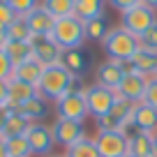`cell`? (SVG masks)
<instances>
[{"instance_id": "1", "label": "cell", "mask_w": 157, "mask_h": 157, "mask_svg": "<svg viewBox=\"0 0 157 157\" xmlns=\"http://www.w3.org/2000/svg\"><path fill=\"white\" fill-rule=\"evenodd\" d=\"M76 86H78V81L65 69V65L60 63V65H51V67L44 69L42 81H39V86H37V93L42 95L44 99H53V102H58L63 95L72 93Z\"/></svg>"}, {"instance_id": "2", "label": "cell", "mask_w": 157, "mask_h": 157, "mask_svg": "<svg viewBox=\"0 0 157 157\" xmlns=\"http://www.w3.org/2000/svg\"><path fill=\"white\" fill-rule=\"evenodd\" d=\"M104 53L109 56V60H118V63H129L132 56L139 51V37L118 25V28H111V33L106 35V39L102 42Z\"/></svg>"}, {"instance_id": "3", "label": "cell", "mask_w": 157, "mask_h": 157, "mask_svg": "<svg viewBox=\"0 0 157 157\" xmlns=\"http://www.w3.org/2000/svg\"><path fill=\"white\" fill-rule=\"evenodd\" d=\"M51 37H53V42H56L63 51L76 49V46H83V42H86L83 21L78 19L76 14L63 16V19H56V25H53V30H51Z\"/></svg>"}, {"instance_id": "4", "label": "cell", "mask_w": 157, "mask_h": 157, "mask_svg": "<svg viewBox=\"0 0 157 157\" xmlns=\"http://www.w3.org/2000/svg\"><path fill=\"white\" fill-rule=\"evenodd\" d=\"M132 111H134V102H129V99L118 95L111 111L104 118L95 120L97 123V132H127L129 134V129H132Z\"/></svg>"}, {"instance_id": "5", "label": "cell", "mask_w": 157, "mask_h": 157, "mask_svg": "<svg viewBox=\"0 0 157 157\" xmlns=\"http://www.w3.org/2000/svg\"><path fill=\"white\" fill-rule=\"evenodd\" d=\"M83 93H86V104H88V116H93L95 120L106 116V113L111 111V106L116 104V99H118L116 90L106 88V86H99V83L88 86Z\"/></svg>"}, {"instance_id": "6", "label": "cell", "mask_w": 157, "mask_h": 157, "mask_svg": "<svg viewBox=\"0 0 157 157\" xmlns=\"http://www.w3.org/2000/svg\"><path fill=\"white\" fill-rule=\"evenodd\" d=\"M86 88H74L72 93L63 95V97L56 102V113L58 118H67V120H78L83 123L86 116H88V104H86Z\"/></svg>"}, {"instance_id": "7", "label": "cell", "mask_w": 157, "mask_h": 157, "mask_svg": "<svg viewBox=\"0 0 157 157\" xmlns=\"http://www.w3.org/2000/svg\"><path fill=\"white\" fill-rule=\"evenodd\" d=\"M148 81H150L148 76L134 72V69L129 67V63H125V76H123V81H120V86H118L116 93L120 95V97L129 99V102L139 104V102H143V97H146Z\"/></svg>"}, {"instance_id": "8", "label": "cell", "mask_w": 157, "mask_h": 157, "mask_svg": "<svg viewBox=\"0 0 157 157\" xmlns=\"http://www.w3.org/2000/svg\"><path fill=\"white\" fill-rule=\"evenodd\" d=\"M95 146L99 157H125L129 152V134L127 132H97Z\"/></svg>"}, {"instance_id": "9", "label": "cell", "mask_w": 157, "mask_h": 157, "mask_svg": "<svg viewBox=\"0 0 157 157\" xmlns=\"http://www.w3.org/2000/svg\"><path fill=\"white\" fill-rule=\"evenodd\" d=\"M30 49H33V58L39 60L44 67L60 65V60H63V49L53 42L51 35H33L30 37Z\"/></svg>"}, {"instance_id": "10", "label": "cell", "mask_w": 157, "mask_h": 157, "mask_svg": "<svg viewBox=\"0 0 157 157\" xmlns=\"http://www.w3.org/2000/svg\"><path fill=\"white\" fill-rule=\"evenodd\" d=\"M155 21H157L155 12H152L150 7H146V5H136V7H132V10L120 14V25H123L127 33L136 35V37L146 33Z\"/></svg>"}, {"instance_id": "11", "label": "cell", "mask_w": 157, "mask_h": 157, "mask_svg": "<svg viewBox=\"0 0 157 157\" xmlns=\"http://www.w3.org/2000/svg\"><path fill=\"white\" fill-rule=\"evenodd\" d=\"M25 139H28V143H30L33 155H37V157H49V155H53L56 139H53V132H51L49 125H44V123H33V125H30V129H28V134H25Z\"/></svg>"}, {"instance_id": "12", "label": "cell", "mask_w": 157, "mask_h": 157, "mask_svg": "<svg viewBox=\"0 0 157 157\" xmlns=\"http://www.w3.org/2000/svg\"><path fill=\"white\" fill-rule=\"evenodd\" d=\"M51 132H53L56 146H63L65 150L86 136L83 123H78V120H67V118H58V120L51 125Z\"/></svg>"}, {"instance_id": "13", "label": "cell", "mask_w": 157, "mask_h": 157, "mask_svg": "<svg viewBox=\"0 0 157 157\" xmlns=\"http://www.w3.org/2000/svg\"><path fill=\"white\" fill-rule=\"evenodd\" d=\"M60 63L65 65V69H67L76 81H81V78L90 72V67H93V53H90L86 46L67 49V51H63V60H60Z\"/></svg>"}, {"instance_id": "14", "label": "cell", "mask_w": 157, "mask_h": 157, "mask_svg": "<svg viewBox=\"0 0 157 157\" xmlns=\"http://www.w3.org/2000/svg\"><path fill=\"white\" fill-rule=\"evenodd\" d=\"M132 129L157 134V109H152L150 104H146V102L134 104V111H132Z\"/></svg>"}, {"instance_id": "15", "label": "cell", "mask_w": 157, "mask_h": 157, "mask_svg": "<svg viewBox=\"0 0 157 157\" xmlns=\"http://www.w3.org/2000/svg\"><path fill=\"white\" fill-rule=\"evenodd\" d=\"M37 93V88L30 83H25V81H19V78H10L7 81V106L10 109H19L21 104H25L28 99H33Z\"/></svg>"}, {"instance_id": "16", "label": "cell", "mask_w": 157, "mask_h": 157, "mask_svg": "<svg viewBox=\"0 0 157 157\" xmlns=\"http://www.w3.org/2000/svg\"><path fill=\"white\" fill-rule=\"evenodd\" d=\"M125 76V63H118V60H106L97 67V83L106 86L111 90H118L120 81Z\"/></svg>"}, {"instance_id": "17", "label": "cell", "mask_w": 157, "mask_h": 157, "mask_svg": "<svg viewBox=\"0 0 157 157\" xmlns=\"http://www.w3.org/2000/svg\"><path fill=\"white\" fill-rule=\"evenodd\" d=\"M129 67H132L134 72L148 76V78L157 76V51L139 46V51L132 56V60H129Z\"/></svg>"}, {"instance_id": "18", "label": "cell", "mask_w": 157, "mask_h": 157, "mask_svg": "<svg viewBox=\"0 0 157 157\" xmlns=\"http://www.w3.org/2000/svg\"><path fill=\"white\" fill-rule=\"evenodd\" d=\"M25 21H28L33 35H51V30H53V25H56V16L51 14L44 5H39L37 10H33L25 16Z\"/></svg>"}, {"instance_id": "19", "label": "cell", "mask_w": 157, "mask_h": 157, "mask_svg": "<svg viewBox=\"0 0 157 157\" xmlns=\"http://www.w3.org/2000/svg\"><path fill=\"white\" fill-rule=\"evenodd\" d=\"M157 134L152 132H129V152L136 157H150L152 155V148L157 146Z\"/></svg>"}, {"instance_id": "20", "label": "cell", "mask_w": 157, "mask_h": 157, "mask_svg": "<svg viewBox=\"0 0 157 157\" xmlns=\"http://www.w3.org/2000/svg\"><path fill=\"white\" fill-rule=\"evenodd\" d=\"M44 69H46V67L39 63V60L30 58V60H25L23 65L14 67V76H12V78L25 81V83H30V86H35V88H37L39 81H42V74H44Z\"/></svg>"}, {"instance_id": "21", "label": "cell", "mask_w": 157, "mask_h": 157, "mask_svg": "<svg viewBox=\"0 0 157 157\" xmlns=\"http://www.w3.org/2000/svg\"><path fill=\"white\" fill-rule=\"evenodd\" d=\"M83 28H86V39L102 44L106 39V35L111 33V21H109L106 14H102V16H95L90 21H83Z\"/></svg>"}, {"instance_id": "22", "label": "cell", "mask_w": 157, "mask_h": 157, "mask_svg": "<svg viewBox=\"0 0 157 157\" xmlns=\"http://www.w3.org/2000/svg\"><path fill=\"white\" fill-rule=\"evenodd\" d=\"M16 111L23 113L30 123H37V120H42V118L49 113V106H46V99L42 97V95H35L33 99H28L25 104H21Z\"/></svg>"}, {"instance_id": "23", "label": "cell", "mask_w": 157, "mask_h": 157, "mask_svg": "<svg viewBox=\"0 0 157 157\" xmlns=\"http://www.w3.org/2000/svg\"><path fill=\"white\" fill-rule=\"evenodd\" d=\"M30 125H33V123H30L23 113L12 111V116H10V120H7V125H5V129H2V134H0V136H2V139L25 136V134H28V129H30Z\"/></svg>"}, {"instance_id": "24", "label": "cell", "mask_w": 157, "mask_h": 157, "mask_svg": "<svg viewBox=\"0 0 157 157\" xmlns=\"http://www.w3.org/2000/svg\"><path fill=\"white\" fill-rule=\"evenodd\" d=\"M5 53L7 58L12 60V65L14 67H19V65H23L25 60L33 58V49H30V42H14V39H10L5 46Z\"/></svg>"}, {"instance_id": "25", "label": "cell", "mask_w": 157, "mask_h": 157, "mask_svg": "<svg viewBox=\"0 0 157 157\" xmlns=\"http://www.w3.org/2000/svg\"><path fill=\"white\" fill-rule=\"evenodd\" d=\"M104 7H106V0H76L74 14L81 21H90V19H95V16H102Z\"/></svg>"}, {"instance_id": "26", "label": "cell", "mask_w": 157, "mask_h": 157, "mask_svg": "<svg viewBox=\"0 0 157 157\" xmlns=\"http://www.w3.org/2000/svg\"><path fill=\"white\" fill-rule=\"evenodd\" d=\"M65 157H99V150L95 146V139L83 136L81 141H76L65 150Z\"/></svg>"}, {"instance_id": "27", "label": "cell", "mask_w": 157, "mask_h": 157, "mask_svg": "<svg viewBox=\"0 0 157 157\" xmlns=\"http://www.w3.org/2000/svg\"><path fill=\"white\" fill-rule=\"evenodd\" d=\"M7 35H10V39H14V42H30L33 30H30L25 16H16V19L7 25Z\"/></svg>"}, {"instance_id": "28", "label": "cell", "mask_w": 157, "mask_h": 157, "mask_svg": "<svg viewBox=\"0 0 157 157\" xmlns=\"http://www.w3.org/2000/svg\"><path fill=\"white\" fill-rule=\"evenodd\" d=\"M42 5H44L56 19H63V16H72L74 14L76 0H42Z\"/></svg>"}, {"instance_id": "29", "label": "cell", "mask_w": 157, "mask_h": 157, "mask_svg": "<svg viewBox=\"0 0 157 157\" xmlns=\"http://www.w3.org/2000/svg\"><path fill=\"white\" fill-rule=\"evenodd\" d=\"M5 141H7L10 157H33V150H30V143L25 136H12V139H5Z\"/></svg>"}, {"instance_id": "30", "label": "cell", "mask_w": 157, "mask_h": 157, "mask_svg": "<svg viewBox=\"0 0 157 157\" xmlns=\"http://www.w3.org/2000/svg\"><path fill=\"white\" fill-rule=\"evenodd\" d=\"M42 5V0H10V7L16 12L19 16H28L33 10Z\"/></svg>"}, {"instance_id": "31", "label": "cell", "mask_w": 157, "mask_h": 157, "mask_svg": "<svg viewBox=\"0 0 157 157\" xmlns=\"http://www.w3.org/2000/svg\"><path fill=\"white\" fill-rule=\"evenodd\" d=\"M139 44L143 49H150V51H157V21L146 30L143 35H139Z\"/></svg>"}, {"instance_id": "32", "label": "cell", "mask_w": 157, "mask_h": 157, "mask_svg": "<svg viewBox=\"0 0 157 157\" xmlns=\"http://www.w3.org/2000/svg\"><path fill=\"white\" fill-rule=\"evenodd\" d=\"M12 76H14V65L7 58L5 49H0V81H10Z\"/></svg>"}, {"instance_id": "33", "label": "cell", "mask_w": 157, "mask_h": 157, "mask_svg": "<svg viewBox=\"0 0 157 157\" xmlns=\"http://www.w3.org/2000/svg\"><path fill=\"white\" fill-rule=\"evenodd\" d=\"M106 5H111L113 10H118L123 14V12L132 10V7H136V5H143V0H106Z\"/></svg>"}, {"instance_id": "34", "label": "cell", "mask_w": 157, "mask_h": 157, "mask_svg": "<svg viewBox=\"0 0 157 157\" xmlns=\"http://www.w3.org/2000/svg\"><path fill=\"white\" fill-rule=\"evenodd\" d=\"M143 102L150 104L152 109H157V76H152L150 81H148V90H146V97H143Z\"/></svg>"}, {"instance_id": "35", "label": "cell", "mask_w": 157, "mask_h": 157, "mask_svg": "<svg viewBox=\"0 0 157 157\" xmlns=\"http://www.w3.org/2000/svg\"><path fill=\"white\" fill-rule=\"evenodd\" d=\"M16 16H19V14H16V12L7 5V2H0V25H5V28H7V25L16 19Z\"/></svg>"}, {"instance_id": "36", "label": "cell", "mask_w": 157, "mask_h": 157, "mask_svg": "<svg viewBox=\"0 0 157 157\" xmlns=\"http://www.w3.org/2000/svg\"><path fill=\"white\" fill-rule=\"evenodd\" d=\"M12 111H14V109H10L7 104H0V134H2V129H5V125H7V120H10Z\"/></svg>"}, {"instance_id": "37", "label": "cell", "mask_w": 157, "mask_h": 157, "mask_svg": "<svg viewBox=\"0 0 157 157\" xmlns=\"http://www.w3.org/2000/svg\"><path fill=\"white\" fill-rule=\"evenodd\" d=\"M0 104H7V81H0Z\"/></svg>"}, {"instance_id": "38", "label": "cell", "mask_w": 157, "mask_h": 157, "mask_svg": "<svg viewBox=\"0 0 157 157\" xmlns=\"http://www.w3.org/2000/svg\"><path fill=\"white\" fill-rule=\"evenodd\" d=\"M7 42H10V35H7V28H5V25H0V49H2V46H5Z\"/></svg>"}, {"instance_id": "39", "label": "cell", "mask_w": 157, "mask_h": 157, "mask_svg": "<svg viewBox=\"0 0 157 157\" xmlns=\"http://www.w3.org/2000/svg\"><path fill=\"white\" fill-rule=\"evenodd\" d=\"M0 157H10V150H7V141L0 136Z\"/></svg>"}, {"instance_id": "40", "label": "cell", "mask_w": 157, "mask_h": 157, "mask_svg": "<svg viewBox=\"0 0 157 157\" xmlns=\"http://www.w3.org/2000/svg\"><path fill=\"white\" fill-rule=\"evenodd\" d=\"M143 5H146V7H150L152 12H157V0H143Z\"/></svg>"}, {"instance_id": "41", "label": "cell", "mask_w": 157, "mask_h": 157, "mask_svg": "<svg viewBox=\"0 0 157 157\" xmlns=\"http://www.w3.org/2000/svg\"><path fill=\"white\" fill-rule=\"evenodd\" d=\"M150 157H157V146L152 148V155H150Z\"/></svg>"}, {"instance_id": "42", "label": "cell", "mask_w": 157, "mask_h": 157, "mask_svg": "<svg viewBox=\"0 0 157 157\" xmlns=\"http://www.w3.org/2000/svg\"><path fill=\"white\" fill-rule=\"evenodd\" d=\"M125 157H136V155H132V152H127V155H125Z\"/></svg>"}, {"instance_id": "43", "label": "cell", "mask_w": 157, "mask_h": 157, "mask_svg": "<svg viewBox=\"0 0 157 157\" xmlns=\"http://www.w3.org/2000/svg\"><path fill=\"white\" fill-rule=\"evenodd\" d=\"M49 157H65V155H49Z\"/></svg>"}, {"instance_id": "44", "label": "cell", "mask_w": 157, "mask_h": 157, "mask_svg": "<svg viewBox=\"0 0 157 157\" xmlns=\"http://www.w3.org/2000/svg\"><path fill=\"white\" fill-rule=\"evenodd\" d=\"M155 139H157V136H155Z\"/></svg>"}]
</instances>
